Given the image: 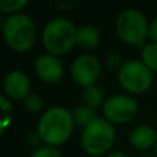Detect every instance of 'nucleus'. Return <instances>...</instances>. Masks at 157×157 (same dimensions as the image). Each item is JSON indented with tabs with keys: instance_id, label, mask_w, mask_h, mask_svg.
Wrapping results in <instances>:
<instances>
[{
	"instance_id": "f257e3e1",
	"label": "nucleus",
	"mask_w": 157,
	"mask_h": 157,
	"mask_svg": "<svg viewBox=\"0 0 157 157\" xmlns=\"http://www.w3.org/2000/svg\"><path fill=\"white\" fill-rule=\"evenodd\" d=\"M73 127V117L65 108L55 106L41 116L39 121V135L50 145H59L69 138Z\"/></svg>"
},
{
	"instance_id": "f03ea898",
	"label": "nucleus",
	"mask_w": 157,
	"mask_h": 157,
	"mask_svg": "<svg viewBox=\"0 0 157 157\" xmlns=\"http://www.w3.org/2000/svg\"><path fill=\"white\" fill-rule=\"evenodd\" d=\"M76 28L66 18H55L46 25L43 43L51 54H63L76 41Z\"/></svg>"
},
{
	"instance_id": "7ed1b4c3",
	"label": "nucleus",
	"mask_w": 157,
	"mask_h": 157,
	"mask_svg": "<svg viewBox=\"0 0 157 157\" xmlns=\"http://www.w3.org/2000/svg\"><path fill=\"white\" fill-rule=\"evenodd\" d=\"M3 32L7 43L19 51L29 48L36 37L35 24L30 17L25 14H14L8 17L3 25Z\"/></svg>"
},
{
	"instance_id": "20e7f679",
	"label": "nucleus",
	"mask_w": 157,
	"mask_h": 157,
	"mask_svg": "<svg viewBox=\"0 0 157 157\" xmlns=\"http://www.w3.org/2000/svg\"><path fill=\"white\" fill-rule=\"evenodd\" d=\"M114 141V128L110 121L97 117L86 127L81 135V145L90 155L105 153Z\"/></svg>"
},
{
	"instance_id": "39448f33",
	"label": "nucleus",
	"mask_w": 157,
	"mask_h": 157,
	"mask_svg": "<svg viewBox=\"0 0 157 157\" xmlns=\"http://www.w3.org/2000/svg\"><path fill=\"white\" fill-rule=\"evenodd\" d=\"M116 28L123 40L135 46L144 44L146 36L149 35L146 17L136 8H128L123 11L117 18Z\"/></svg>"
},
{
	"instance_id": "423d86ee",
	"label": "nucleus",
	"mask_w": 157,
	"mask_h": 157,
	"mask_svg": "<svg viewBox=\"0 0 157 157\" xmlns=\"http://www.w3.org/2000/svg\"><path fill=\"white\" fill-rule=\"evenodd\" d=\"M119 80L123 88L130 92H144L152 86V71L141 61L131 59L123 63L119 72Z\"/></svg>"
},
{
	"instance_id": "0eeeda50",
	"label": "nucleus",
	"mask_w": 157,
	"mask_h": 157,
	"mask_svg": "<svg viewBox=\"0 0 157 157\" xmlns=\"http://www.w3.org/2000/svg\"><path fill=\"white\" fill-rule=\"evenodd\" d=\"M138 105L128 95H113L103 103V114L108 121L127 123L136 114Z\"/></svg>"
},
{
	"instance_id": "6e6552de",
	"label": "nucleus",
	"mask_w": 157,
	"mask_h": 157,
	"mask_svg": "<svg viewBox=\"0 0 157 157\" xmlns=\"http://www.w3.org/2000/svg\"><path fill=\"white\" fill-rule=\"evenodd\" d=\"M99 69V62L94 55L84 54L75 59L73 65H72V76L76 83L88 87L92 86L94 81L97 80Z\"/></svg>"
},
{
	"instance_id": "1a4fd4ad",
	"label": "nucleus",
	"mask_w": 157,
	"mask_h": 157,
	"mask_svg": "<svg viewBox=\"0 0 157 157\" xmlns=\"http://www.w3.org/2000/svg\"><path fill=\"white\" fill-rule=\"evenodd\" d=\"M35 68L39 77H41L43 80L48 81V83L58 81L62 77V73H63V66L61 63V61L52 54L40 55L36 59Z\"/></svg>"
},
{
	"instance_id": "9d476101",
	"label": "nucleus",
	"mask_w": 157,
	"mask_h": 157,
	"mask_svg": "<svg viewBox=\"0 0 157 157\" xmlns=\"http://www.w3.org/2000/svg\"><path fill=\"white\" fill-rule=\"evenodd\" d=\"M29 78L25 73L19 71H14L7 75L4 80V88L7 94L14 99H19V98H26L28 92H29Z\"/></svg>"
},
{
	"instance_id": "9b49d317",
	"label": "nucleus",
	"mask_w": 157,
	"mask_h": 157,
	"mask_svg": "<svg viewBox=\"0 0 157 157\" xmlns=\"http://www.w3.org/2000/svg\"><path fill=\"white\" fill-rule=\"evenodd\" d=\"M130 142L138 149H149L157 144V131L150 125H138L131 131Z\"/></svg>"
},
{
	"instance_id": "f8f14e48",
	"label": "nucleus",
	"mask_w": 157,
	"mask_h": 157,
	"mask_svg": "<svg viewBox=\"0 0 157 157\" xmlns=\"http://www.w3.org/2000/svg\"><path fill=\"white\" fill-rule=\"evenodd\" d=\"M76 41L80 44L81 47H94L98 44L99 41V32L95 26L92 25H86V26H81L80 29H77L76 33Z\"/></svg>"
},
{
	"instance_id": "ddd939ff",
	"label": "nucleus",
	"mask_w": 157,
	"mask_h": 157,
	"mask_svg": "<svg viewBox=\"0 0 157 157\" xmlns=\"http://www.w3.org/2000/svg\"><path fill=\"white\" fill-rule=\"evenodd\" d=\"M102 99H103V92L98 86L92 84V86H88L84 88L83 101L86 102L87 106H90V108H97L98 105L102 103Z\"/></svg>"
},
{
	"instance_id": "4468645a",
	"label": "nucleus",
	"mask_w": 157,
	"mask_h": 157,
	"mask_svg": "<svg viewBox=\"0 0 157 157\" xmlns=\"http://www.w3.org/2000/svg\"><path fill=\"white\" fill-rule=\"evenodd\" d=\"M142 62L150 69L157 72V43H149L142 50Z\"/></svg>"
},
{
	"instance_id": "2eb2a0df",
	"label": "nucleus",
	"mask_w": 157,
	"mask_h": 157,
	"mask_svg": "<svg viewBox=\"0 0 157 157\" xmlns=\"http://www.w3.org/2000/svg\"><path fill=\"white\" fill-rule=\"evenodd\" d=\"M75 121L77 123L78 125H88L92 120H95V110L94 108H90L87 105H83V106H78V108L75 110Z\"/></svg>"
},
{
	"instance_id": "dca6fc26",
	"label": "nucleus",
	"mask_w": 157,
	"mask_h": 157,
	"mask_svg": "<svg viewBox=\"0 0 157 157\" xmlns=\"http://www.w3.org/2000/svg\"><path fill=\"white\" fill-rule=\"evenodd\" d=\"M24 6H26V0H0V11L3 13L18 11Z\"/></svg>"
},
{
	"instance_id": "f3484780",
	"label": "nucleus",
	"mask_w": 157,
	"mask_h": 157,
	"mask_svg": "<svg viewBox=\"0 0 157 157\" xmlns=\"http://www.w3.org/2000/svg\"><path fill=\"white\" fill-rule=\"evenodd\" d=\"M41 105H43V101H41V98L37 94H29L25 98V106L32 112L40 110Z\"/></svg>"
},
{
	"instance_id": "a211bd4d",
	"label": "nucleus",
	"mask_w": 157,
	"mask_h": 157,
	"mask_svg": "<svg viewBox=\"0 0 157 157\" xmlns=\"http://www.w3.org/2000/svg\"><path fill=\"white\" fill-rule=\"evenodd\" d=\"M32 157H61V155L52 146H41L32 153Z\"/></svg>"
},
{
	"instance_id": "6ab92c4d",
	"label": "nucleus",
	"mask_w": 157,
	"mask_h": 157,
	"mask_svg": "<svg viewBox=\"0 0 157 157\" xmlns=\"http://www.w3.org/2000/svg\"><path fill=\"white\" fill-rule=\"evenodd\" d=\"M106 63H108L110 68H121L123 63H121V58L119 57L117 54H110L108 57V59H106Z\"/></svg>"
},
{
	"instance_id": "aec40b11",
	"label": "nucleus",
	"mask_w": 157,
	"mask_h": 157,
	"mask_svg": "<svg viewBox=\"0 0 157 157\" xmlns=\"http://www.w3.org/2000/svg\"><path fill=\"white\" fill-rule=\"evenodd\" d=\"M149 37L152 39L153 43H157V17L149 25Z\"/></svg>"
},
{
	"instance_id": "412c9836",
	"label": "nucleus",
	"mask_w": 157,
	"mask_h": 157,
	"mask_svg": "<svg viewBox=\"0 0 157 157\" xmlns=\"http://www.w3.org/2000/svg\"><path fill=\"white\" fill-rule=\"evenodd\" d=\"M0 109H2V110H4V112L11 110V103L8 102L7 99H4L2 95H0Z\"/></svg>"
},
{
	"instance_id": "4be33fe9",
	"label": "nucleus",
	"mask_w": 157,
	"mask_h": 157,
	"mask_svg": "<svg viewBox=\"0 0 157 157\" xmlns=\"http://www.w3.org/2000/svg\"><path fill=\"white\" fill-rule=\"evenodd\" d=\"M108 157H127V156L120 153V152H114V153H112V155H109Z\"/></svg>"
},
{
	"instance_id": "5701e85b",
	"label": "nucleus",
	"mask_w": 157,
	"mask_h": 157,
	"mask_svg": "<svg viewBox=\"0 0 157 157\" xmlns=\"http://www.w3.org/2000/svg\"><path fill=\"white\" fill-rule=\"evenodd\" d=\"M155 153H156V157H157V144H156V146H155Z\"/></svg>"
},
{
	"instance_id": "b1692460",
	"label": "nucleus",
	"mask_w": 157,
	"mask_h": 157,
	"mask_svg": "<svg viewBox=\"0 0 157 157\" xmlns=\"http://www.w3.org/2000/svg\"><path fill=\"white\" fill-rule=\"evenodd\" d=\"M142 157H152V156H142Z\"/></svg>"
},
{
	"instance_id": "393cba45",
	"label": "nucleus",
	"mask_w": 157,
	"mask_h": 157,
	"mask_svg": "<svg viewBox=\"0 0 157 157\" xmlns=\"http://www.w3.org/2000/svg\"><path fill=\"white\" fill-rule=\"evenodd\" d=\"M0 24H2V18H0Z\"/></svg>"
}]
</instances>
